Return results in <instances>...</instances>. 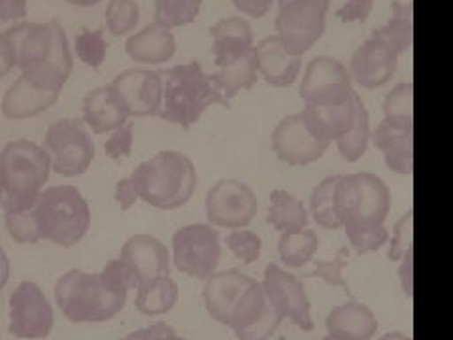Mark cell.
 <instances>
[{
    "label": "cell",
    "mask_w": 453,
    "mask_h": 340,
    "mask_svg": "<svg viewBox=\"0 0 453 340\" xmlns=\"http://www.w3.org/2000/svg\"><path fill=\"white\" fill-rule=\"evenodd\" d=\"M353 89L348 68L333 57H316L304 70L299 95L310 106H338L348 103Z\"/></svg>",
    "instance_id": "obj_12"
},
{
    "label": "cell",
    "mask_w": 453,
    "mask_h": 340,
    "mask_svg": "<svg viewBox=\"0 0 453 340\" xmlns=\"http://www.w3.org/2000/svg\"><path fill=\"white\" fill-rule=\"evenodd\" d=\"M51 163L44 148L19 138L0 151V208L4 212L31 210L50 180Z\"/></svg>",
    "instance_id": "obj_4"
},
{
    "label": "cell",
    "mask_w": 453,
    "mask_h": 340,
    "mask_svg": "<svg viewBox=\"0 0 453 340\" xmlns=\"http://www.w3.org/2000/svg\"><path fill=\"white\" fill-rule=\"evenodd\" d=\"M253 50L255 59H257V73L268 85H273V88H289V85L299 80L303 57L291 55L281 46L276 35L261 40L257 48Z\"/></svg>",
    "instance_id": "obj_20"
},
{
    "label": "cell",
    "mask_w": 453,
    "mask_h": 340,
    "mask_svg": "<svg viewBox=\"0 0 453 340\" xmlns=\"http://www.w3.org/2000/svg\"><path fill=\"white\" fill-rule=\"evenodd\" d=\"M10 278V259L4 251V248L0 246V291L4 290V286L8 283Z\"/></svg>",
    "instance_id": "obj_52"
},
{
    "label": "cell",
    "mask_w": 453,
    "mask_h": 340,
    "mask_svg": "<svg viewBox=\"0 0 453 340\" xmlns=\"http://www.w3.org/2000/svg\"><path fill=\"white\" fill-rule=\"evenodd\" d=\"M349 263V250L348 248H340L338 253L333 259H325L316 265V268L311 273H308V278H319L325 283H329L333 288H342L346 293H349L348 282L342 276L344 267Z\"/></svg>",
    "instance_id": "obj_41"
},
{
    "label": "cell",
    "mask_w": 453,
    "mask_h": 340,
    "mask_svg": "<svg viewBox=\"0 0 453 340\" xmlns=\"http://www.w3.org/2000/svg\"><path fill=\"white\" fill-rule=\"evenodd\" d=\"M129 121V113L110 85L93 89L83 101V123L95 135H106Z\"/></svg>",
    "instance_id": "obj_26"
},
{
    "label": "cell",
    "mask_w": 453,
    "mask_h": 340,
    "mask_svg": "<svg viewBox=\"0 0 453 340\" xmlns=\"http://www.w3.org/2000/svg\"><path fill=\"white\" fill-rule=\"evenodd\" d=\"M8 33L16 44L21 76L38 89L61 93L74 66L73 50L61 23L57 19L19 21Z\"/></svg>",
    "instance_id": "obj_2"
},
{
    "label": "cell",
    "mask_w": 453,
    "mask_h": 340,
    "mask_svg": "<svg viewBox=\"0 0 453 340\" xmlns=\"http://www.w3.org/2000/svg\"><path fill=\"white\" fill-rule=\"evenodd\" d=\"M203 0H155V21L168 27H186L201 13Z\"/></svg>",
    "instance_id": "obj_36"
},
{
    "label": "cell",
    "mask_w": 453,
    "mask_h": 340,
    "mask_svg": "<svg viewBox=\"0 0 453 340\" xmlns=\"http://www.w3.org/2000/svg\"><path fill=\"white\" fill-rule=\"evenodd\" d=\"M119 259L131 268L136 283L170 274V255L159 238L151 235H134L121 248ZM136 286V288H138Z\"/></svg>",
    "instance_id": "obj_18"
},
{
    "label": "cell",
    "mask_w": 453,
    "mask_h": 340,
    "mask_svg": "<svg viewBox=\"0 0 453 340\" xmlns=\"http://www.w3.org/2000/svg\"><path fill=\"white\" fill-rule=\"evenodd\" d=\"M319 250V238L311 229H301L296 233H281L278 251L281 261L288 267L301 268L308 265Z\"/></svg>",
    "instance_id": "obj_31"
},
{
    "label": "cell",
    "mask_w": 453,
    "mask_h": 340,
    "mask_svg": "<svg viewBox=\"0 0 453 340\" xmlns=\"http://www.w3.org/2000/svg\"><path fill=\"white\" fill-rule=\"evenodd\" d=\"M146 333L150 340H186L174 331V328H170L168 323H153L146 328Z\"/></svg>",
    "instance_id": "obj_50"
},
{
    "label": "cell",
    "mask_w": 453,
    "mask_h": 340,
    "mask_svg": "<svg viewBox=\"0 0 453 340\" xmlns=\"http://www.w3.org/2000/svg\"><path fill=\"white\" fill-rule=\"evenodd\" d=\"M414 212L410 208L401 216V220L395 223L391 246L388 251V258L391 261H401L408 251H412V235H414Z\"/></svg>",
    "instance_id": "obj_42"
},
{
    "label": "cell",
    "mask_w": 453,
    "mask_h": 340,
    "mask_svg": "<svg viewBox=\"0 0 453 340\" xmlns=\"http://www.w3.org/2000/svg\"><path fill=\"white\" fill-rule=\"evenodd\" d=\"M110 88L119 97L129 118L159 116L163 80L159 70L129 68L111 80Z\"/></svg>",
    "instance_id": "obj_15"
},
{
    "label": "cell",
    "mask_w": 453,
    "mask_h": 340,
    "mask_svg": "<svg viewBox=\"0 0 453 340\" xmlns=\"http://www.w3.org/2000/svg\"><path fill=\"white\" fill-rule=\"evenodd\" d=\"M336 182H338V174L325 178L323 182L318 183L316 189L311 191V197H310L311 220H314L319 227H323V229H329V231L342 229V223H340L334 210Z\"/></svg>",
    "instance_id": "obj_34"
},
{
    "label": "cell",
    "mask_w": 453,
    "mask_h": 340,
    "mask_svg": "<svg viewBox=\"0 0 453 340\" xmlns=\"http://www.w3.org/2000/svg\"><path fill=\"white\" fill-rule=\"evenodd\" d=\"M225 244L233 251L236 259L246 265H251L261 258L263 240L257 233L248 229H234L225 236Z\"/></svg>",
    "instance_id": "obj_40"
},
{
    "label": "cell",
    "mask_w": 453,
    "mask_h": 340,
    "mask_svg": "<svg viewBox=\"0 0 453 340\" xmlns=\"http://www.w3.org/2000/svg\"><path fill=\"white\" fill-rule=\"evenodd\" d=\"M278 340H286V338H278ZM323 340H333L331 336H327V338H323Z\"/></svg>",
    "instance_id": "obj_56"
},
{
    "label": "cell",
    "mask_w": 453,
    "mask_h": 340,
    "mask_svg": "<svg viewBox=\"0 0 453 340\" xmlns=\"http://www.w3.org/2000/svg\"><path fill=\"white\" fill-rule=\"evenodd\" d=\"M399 55L401 53L389 42L372 33L351 57L348 66L351 81H356L365 89L384 88L396 73Z\"/></svg>",
    "instance_id": "obj_17"
},
{
    "label": "cell",
    "mask_w": 453,
    "mask_h": 340,
    "mask_svg": "<svg viewBox=\"0 0 453 340\" xmlns=\"http://www.w3.org/2000/svg\"><path fill=\"white\" fill-rule=\"evenodd\" d=\"M393 10V18L381 27L376 28V35L384 38L386 42L399 51L404 53L406 50L412 48V40H414V27H412V4H404L395 0L391 4Z\"/></svg>",
    "instance_id": "obj_32"
},
{
    "label": "cell",
    "mask_w": 453,
    "mask_h": 340,
    "mask_svg": "<svg viewBox=\"0 0 453 340\" xmlns=\"http://www.w3.org/2000/svg\"><path fill=\"white\" fill-rule=\"evenodd\" d=\"M380 340H412L410 336H406L404 333H399V331H393V333H386L384 336H381Z\"/></svg>",
    "instance_id": "obj_55"
},
{
    "label": "cell",
    "mask_w": 453,
    "mask_h": 340,
    "mask_svg": "<svg viewBox=\"0 0 453 340\" xmlns=\"http://www.w3.org/2000/svg\"><path fill=\"white\" fill-rule=\"evenodd\" d=\"M219 70L214 74L218 88L223 97L231 103V98L236 97L238 91L251 89L257 83V59H255V50L238 57V59L218 66Z\"/></svg>",
    "instance_id": "obj_30"
},
{
    "label": "cell",
    "mask_w": 453,
    "mask_h": 340,
    "mask_svg": "<svg viewBox=\"0 0 453 340\" xmlns=\"http://www.w3.org/2000/svg\"><path fill=\"white\" fill-rule=\"evenodd\" d=\"M331 0H280L276 36L291 55L303 57L323 36Z\"/></svg>",
    "instance_id": "obj_9"
},
{
    "label": "cell",
    "mask_w": 453,
    "mask_h": 340,
    "mask_svg": "<svg viewBox=\"0 0 453 340\" xmlns=\"http://www.w3.org/2000/svg\"><path fill=\"white\" fill-rule=\"evenodd\" d=\"M334 210L346 231L381 227L391 210L388 183L371 173L338 174Z\"/></svg>",
    "instance_id": "obj_7"
},
{
    "label": "cell",
    "mask_w": 453,
    "mask_h": 340,
    "mask_svg": "<svg viewBox=\"0 0 453 340\" xmlns=\"http://www.w3.org/2000/svg\"><path fill=\"white\" fill-rule=\"evenodd\" d=\"M66 3L73 6H78V8H93L98 3H103V0H66Z\"/></svg>",
    "instance_id": "obj_53"
},
{
    "label": "cell",
    "mask_w": 453,
    "mask_h": 340,
    "mask_svg": "<svg viewBox=\"0 0 453 340\" xmlns=\"http://www.w3.org/2000/svg\"><path fill=\"white\" fill-rule=\"evenodd\" d=\"M159 74L163 80L159 118L168 123L189 131L210 106L231 110V103L218 88L214 74H206L201 63L176 65L159 70Z\"/></svg>",
    "instance_id": "obj_3"
},
{
    "label": "cell",
    "mask_w": 453,
    "mask_h": 340,
    "mask_svg": "<svg viewBox=\"0 0 453 340\" xmlns=\"http://www.w3.org/2000/svg\"><path fill=\"white\" fill-rule=\"evenodd\" d=\"M53 328V308L35 282H21L10 295V333L16 338H46Z\"/></svg>",
    "instance_id": "obj_14"
},
{
    "label": "cell",
    "mask_w": 453,
    "mask_h": 340,
    "mask_svg": "<svg viewBox=\"0 0 453 340\" xmlns=\"http://www.w3.org/2000/svg\"><path fill=\"white\" fill-rule=\"evenodd\" d=\"M134 306L144 316H161L173 310L178 303V283L168 274L153 278L136 288Z\"/></svg>",
    "instance_id": "obj_28"
},
{
    "label": "cell",
    "mask_w": 453,
    "mask_h": 340,
    "mask_svg": "<svg viewBox=\"0 0 453 340\" xmlns=\"http://www.w3.org/2000/svg\"><path fill=\"white\" fill-rule=\"evenodd\" d=\"M257 210V195L240 180H219L206 195V218L221 229H246Z\"/></svg>",
    "instance_id": "obj_11"
},
{
    "label": "cell",
    "mask_w": 453,
    "mask_h": 340,
    "mask_svg": "<svg viewBox=\"0 0 453 340\" xmlns=\"http://www.w3.org/2000/svg\"><path fill=\"white\" fill-rule=\"evenodd\" d=\"M59 95L61 93L38 89L23 76H19L4 93L0 110H3V116L12 121L31 120L40 116L42 112L50 110L57 103Z\"/></svg>",
    "instance_id": "obj_25"
},
{
    "label": "cell",
    "mask_w": 453,
    "mask_h": 340,
    "mask_svg": "<svg viewBox=\"0 0 453 340\" xmlns=\"http://www.w3.org/2000/svg\"><path fill=\"white\" fill-rule=\"evenodd\" d=\"M4 223L13 243L36 244L38 240H42L33 208L21 212H4Z\"/></svg>",
    "instance_id": "obj_39"
},
{
    "label": "cell",
    "mask_w": 453,
    "mask_h": 340,
    "mask_svg": "<svg viewBox=\"0 0 453 340\" xmlns=\"http://www.w3.org/2000/svg\"><path fill=\"white\" fill-rule=\"evenodd\" d=\"M368 142H371V116H368V110L361 98L357 104L356 123L342 138L336 140V148L340 155H342V159L348 163H357L366 153Z\"/></svg>",
    "instance_id": "obj_33"
},
{
    "label": "cell",
    "mask_w": 453,
    "mask_h": 340,
    "mask_svg": "<svg viewBox=\"0 0 453 340\" xmlns=\"http://www.w3.org/2000/svg\"><path fill=\"white\" fill-rule=\"evenodd\" d=\"M104 18L111 36H125L136 28L140 21V8L136 0H110Z\"/></svg>",
    "instance_id": "obj_37"
},
{
    "label": "cell",
    "mask_w": 453,
    "mask_h": 340,
    "mask_svg": "<svg viewBox=\"0 0 453 340\" xmlns=\"http://www.w3.org/2000/svg\"><path fill=\"white\" fill-rule=\"evenodd\" d=\"M51 170L65 178H76L88 173L95 159V142L83 120L66 118L50 125L44 138Z\"/></svg>",
    "instance_id": "obj_8"
},
{
    "label": "cell",
    "mask_w": 453,
    "mask_h": 340,
    "mask_svg": "<svg viewBox=\"0 0 453 340\" xmlns=\"http://www.w3.org/2000/svg\"><path fill=\"white\" fill-rule=\"evenodd\" d=\"M116 203L121 206V210H129L131 206H134V203L138 201V193L131 178H121L116 183Z\"/></svg>",
    "instance_id": "obj_47"
},
{
    "label": "cell",
    "mask_w": 453,
    "mask_h": 340,
    "mask_svg": "<svg viewBox=\"0 0 453 340\" xmlns=\"http://www.w3.org/2000/svg\"><path fill=\"white\" fill-rule=\"evenodd\" d=\"M74 50H76V57L83 63L91 68H98L104 59H106V53H108V42L104 38V28H95V31H89V28H85L74 42Z\"/></svg>",
    "instance_id": "obj_38"
},
{
    "label": "cell",
    "mask_w": 453,
    "mask_h": 340,
    "mask_svg": "<svg viewBox=\"0 0 453 340\" xmlns=\"http://www.w3.org/2000/svg\"><path fill=\"white\" fill-rule=\"evenodd\" d=\"M325 325L333 340H372L378 331L374 312L356 301L333 308Z\"/></svg>",
    "instance_id": "obj_24"
},
{
    "label": "cell",
    "mask_w": 453,
    "mask_h": 340,
    "mask_svg": "<svg viewBox=\"0 0 453 340\" xmlns=\"http://www.w3.org/2000/svg\"><path fill=\"white\" fill-rule=\"evenodd\" d=\"M33 212L40 238L61 248L76 246L91 225L89 205L73 186L46 188L40 193Z\"/></svg>",
    "instance_id": "obj_6"
},
{
    "label": "cell",
    "mask_w": 453,
    "mask_h": 340,
    "mask_svg": "<svg viewBox=\"0 0 453 340\" xmlns=\"http://www.w3.org/2000/svg\"><path fill=\"white\" fill-rule=\"evenodd\" d=\"M216 65H226L253 50L251 25L242 18H225L210 27Z\"/></svg>",
    "instance_id": "obj_27"
},
{
    "label": "cell",
    "mask_w": 453,
    "mask_h": 340,
    "mask_svg": "<svg viewBox=\"0 0 453 340\" xmlns=\"http://www.w3.org/2000/svg\"><path fill=\"white\" fill-rule=\"evenodd\" d=\"M253 280L255 278L236 271V268L214 273L206 278L203 297L208 314L221 325H229L234 308L242 301Z\"/></svg>",
    "instance_id": "obj_19"
},
{
    "label": "cell",
    "mask_w": 453,
    "mask_h": 340,
    "mask_svg": "<svg viewBox=\"0 0 453 340\" xmlns=\"http://www.w3.org/2000/svg\"><path fill=\"white\" fill-rule=\"evenodd\" d=\"M404 265L401 268V282L403 290L408 295V299H412V251H408L403 258Z\"/></svg>",
    "instance_id": "obj_51"
},
{
    "label": "cell",
    "mask_w": 453,
    "mask_h": 340,
    "mask_svg": "<svg viewBox=\"0 0 453 340\" xmlns=\"http://www.w3.org/2000/svg\"><path fill=\"white\" fill-rule=\"evenodd\" d=\"M346 235H348L351 248L356 250L359 255L368 253V251H376L389 243V231L386 225L353 229V231H346Z\"/></svg>",
    "instance_id": "obj_43"
},
{
    "label": "cell",
    "mask_w": 453,
    "mask_h": 340,
    "mask_svg": "<svg viewBox=\"0 0 453 340\" xmlns=\"http://www.w3.org/2000/svg\"><path fill=\"white\" fill-rule=\"evenodd\" d=\"M18 66V51L16 44L8 31L0 33V80L6 78L13 68Z\"/></svg>",
    "instance_id": "obj_46"
},
{
    "label": "cell",
    "mask_w": 453,
    "mask_h": 340,
    "mask_svg": "<svg viewBox=\"0 0 453 340\" xmlns=\"http://www.w3.org/2000/svg\"><path fill=\"white\" fill-rule=\"evenodd\" d=\"M27 18V0H0V21H19Z\"/></svg>",
    "instance_id": "obj_49"
},
{
    "label": "cell",
    "mask_w": 453,
    "mask_h": 340,
    "mask_svg": "<svg viewBox=\"0 0 453 340\" xmlns=\"http://www.w3.org/2000/svg\"><path fill=\"white\" fill-rule=\"evenodd\" d=\"M136 278L121 259L110 261L101 273L73 268L55 283V301L73 323H101L118 316Z\"/></svg>",
    "instance_id": "obj_1"
},
{
    "label": "cell",
    "mask_w": 453,
    "mask_h": 340,
    "mask_svg": "<svg viewBox=\"0 0 453 340\" xmlns=\"http://www.w3.org/2000/svg\"><path fill=\"white\" fill-rule=\"evenodd\" d=\"M261 286L268 303L281 320L289 318L303 331L314 329L310 301L299 278L271 263L265 268V280Z\"/></svg>",
    "instance_id": "obj_13"
},
{
    "label": "cell",
    "mask_w": 453,
    "mask_h": 340,
    "mask_svg": "<svg viewBox=\"0 0 453 340\" xmlns=\"http://www.w3.org/2000/svg\"><path fill=\"white\" fill-rule=\"evenodd\" d=\"M138 198L159 210L186 206L196 189V168L186 153L166 150L140 163L129 176Z\"/></svg>",
    "instance_id": "obj_5"
},
{
    "label": "cell",
    "mask_w": 453,
    "mask_h": 340,
    "mask_svg": "<svg viewBox=\"0 0 453 340\" xmlns=\"http://www.w3.org/2000/svg\"><path fill=\"white\" fill-rule=\"evenodd\" d=\"M308 212L303 201H299L293 193L274 189L271 193V206H268L266 221L280 233H296L306 229Z\"/></svg>",
    "instance_id": "obj_29"
},
{
    "label": "cell",
    "mask_w": 453,
    "mask_h": 340,
    "mask_svg": "<svg viewBox=\"0 0 453 340\" xmlns=\"http://www.w3.org/2000/svg\"><path fill=\"white\" fill-rule=\"evenodd\" d=\"M374 0H346V4L336 10V18L342 23H365L371 16Z\"/></svg>",
    "instance_id": "obj_45"
},
{
    "label": "cell",
    "mask_w": 453,
    "mask_h": 340,
    "mask_svg": "<svg viewBox=\"0 0 453 340\" xmlns=\"http://www.w3.org/2000/svg\"><path fill=\"white\" fill-rule=\"evenodd\" d=\"M274 3H280V0H233V4L236 10L250 18H263L268 13V10L273 8Z\"/></svg>",
    "instance_id": "obj_48"
},
{
    "label": "cell",
    "mask_w": 453,
    "mask_h": 340,
    "mask_svg": "<svg viewBox=\"0 0 453 340\" xmlns=\"http://www.w3.org/2000/svg\"><path fill=\"white\" fill-rule=\"evenodd\" d=\"M359 101H361V97L356 91L351 95L349 101L344 104H338V106L304 104V110L301 113L308 125V129L314 133L319 140L331 144V142H336L342 138L351 129L353 123H356Z\"/></svg>",
    "instance_id": "obj_21"
},
{
    "label": "cell",
    "mask_w": 453,
    "mask_h": 340,
    "mask_svg": "<svg viewBox=\"0 0 453 340\" xmlns=\"http://www.w3.org/2000/svg\"><path fill=\"white\" fill-rule=\"evenodd\" d=\"M271 140L276 158L291 166H306L310 163H316L331 146L308 129L301 112L283 118L276 125Z\"/></svg>",
    "instance_id": "obj_16"
},
{
    "label": "cell",
    "mask_w": 453,
    "mask_h": 340,
    "mask_svg": "<svg viewBox=\"0 0 453 340\" xmlns=\"http://www.w3.org/2000/svg\"><path fill=\"white\" fill-rule=\"evenodd\" d=\"M384 121L414 129V85L410 81L393 88L384 101Z\"/></svg>",
    "instance_id": "obj_35"
},
{
    "label": "cell",
    "mask_w": 453,
    "mask_h": 340,
    "mask_svg": "<svg viewBox=\"0 0 453 340\" xmlns=\"http://www.w3.org/2000/svg\"><path fill=\"white\" fill-rule=\"evenodd\" d=\"M125 50L138 65H165L176 53V38L168 27L151 21L142 31L129 36Z\"/></svg>",
    "instance_id": "obj_22"
},
{
    "label": "cell",
    "mask_w": 453,
    "mask_h": 340,
    "mask_svg": "<svg viewBox=\"0 0 453 340\" xmlns=\"http://www.w3.org/2000/svg\"><path fill=\"white\" fill-rule=\"evenodd\" d=\"M371 142L378 151L384 153L386 165L396 174L410 176L414 170V142L412 129H404L399 125L381 121L374 133H371Z\"/></svg>",
    "instance_id": "obj_23"
},
{
    "label": "cell",
    "mask_w": 453,
    "mask_h": 340,
    "mask_svg": "<svg viewBox=\"0 0 453 340\" xmlns=\"http://www.w3.org/2000/svg\"><path fill=\"white\" fill-rule=\"evenodd\" d=\"M173 253L180 273L206 280L218 271L221 259L219 233L206 223L181 227L173 236Z\"/></svg>",
    "instance_id": "obj_10"
},
{
    "label": "cell",
    "mask_w": 453,
    "mask_h": 340,
    "mask_svg": "<svg viewBox=\"0 0 453 340\" xmlns=\"http://www.w3.org/2000/svg\"><path fill=\"white\" fill-rule=\"evenodd\" d=\"M134 144V123L127 121L119 129L111 133V136L104 142V151L110 159L118 161L121 158H129Z\"/></svg>",
    "instance_id": "obj_44"
},
{
    "label": "cell",
    "mask_w": 453,
    "mask_h": 340,
    "mask_svg": "<svg viewBox=\"0 0 453 340\" xmlns=\"http://www.w3.org/2000/svg\"><path fill=\"white\" fill-rule=\"evenodd\" d=\"M119 340H150V338H148L146 329H138V331L129 333V335L123 336V338H119Z\"/></svg>",
    "instance_id": "obj_54"
}]
</instances>
